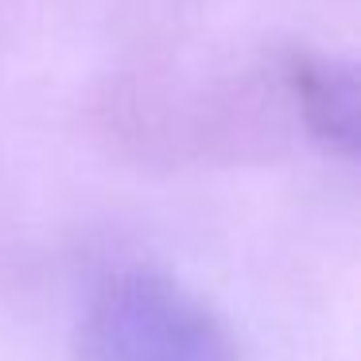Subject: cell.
I'll list each match as a JSON object with an SVG mask.
<instances>
[{"label":"cell","mask_w":361,"mask_h":361,"mask_svg":"<svg viewBox=\"0 0 361 361\" xmlns=\"http://www.w3.org/2000/svg\"><path fill=\"white\" fill-rule=\"evenodd\" d=\"M78 361H241V350L226 322L183 283L125 268L90 299Z\"/></svg>","instance_id":"6da1fadb"},{"label":"cell","mask_w":361,"mask_h":361,"mask_svg":"<svg viewBox=\"0 0 361 361\" xmlns=\"http://www.w3.org/2000/svg\"><path fill=\"white\" fill-rule=\"evenodd\" d=\"M288 86L311 133L326 148L353 156V148H357V82H353V74L330 59L295 55L288 66Z\"/></svg>","instance_id":"7a4b0ae2"}]
</instances>
